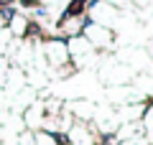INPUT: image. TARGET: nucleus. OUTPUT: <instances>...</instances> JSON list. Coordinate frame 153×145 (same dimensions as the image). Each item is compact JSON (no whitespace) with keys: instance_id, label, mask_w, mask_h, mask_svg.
Listing matches in <instances>:
<instances>
[{"instance_id":"8","label":"nucleus","mask_w":153,"mask_h":145,"mask_svg":"<svg viewBox=\"0 0 153 145\" xmlns=\"http://www.w3.org/2000/svg\"><path fill=\"white\" fill-rule=\"evenodd\" d=\"M33 140H36V145H59L54 138V132H46V130H36L33 132Z\"/></svg>"},{"instance_id":"9","label":"nucleus","mask_w":153,"mask_h":145,"mask_svg":"<svg viewBox=\"0 0 153 145\" xmlns=\"http://www.w3.org/2000/svg\"><path fill=\"white\" fill-rule=\"evenodd\" d=\"M102 3H110V5H115V8H125V10H128V8H133L130 0H102Z\"/></svg>"},{"instance_id":"11","label":"nucleus","mask_w":153,"mask_h":145,"mask_svg":"<svg viewBox=\"0 0 153 145\" xmlns=\"http://www.w3.org/2000/svg\"><path fill=\"white\" fill-rule=\"evenodd\" d=\"M5 13H8V10H5V8H0V28H5V18H8V16H5Z\"/></svg>"},{"instance_id":"6","label":"nucleus","mask_w":153,"mask_h":145,"mask_svg":"<svg viewBox=\"0 0 153 145\" xmlns=\"http://www.w3.org/2000/svg\"><path fill=\"white\" fill-rule=\"evenodd\" d=\"M94 107H97V104H94L92 99H71V102H66V112H69L71 120H76V122H92Z\"/></svg>"},{"instance_id":"10","label":"nucleus","mask_w":153,"mask_h":145,"mask_svg":"<svg viewBox=\"0 0 153 145\" xmlns=\"http://www.w3.org/2000/svg\"><path fill=\"white\" fill-rule=\"evenodd\" d=\"M115 145H148L146 138H133V140H120V143H115Z\"/></svg>"},{"instance_id":"1","label":"nucleus","mask_w":153,"mask_h":145,"mask_svg":"<svg viewBox=\"0 0 153 145\" xmlns=\"http://www.w3.org/2000/svg\"><path fill=\"white\" fill-rule=\"evenodd\" d=\"M38 48H41V56H44L46 66L49 69H59V66L71 64L69 61V51H66V41L59 36H46L38 41Z\"/></svg>"},{"instance_id":"4","label":"nucleus","mask_w":153,"mask_h":145,"mask_svg":"<svg viewBox=\"0 0 153 145\" xmlns=\"http://www.w3.org/2000/svg\"><path fill=\"white\" fill-rule=\"evenodd\" d=\"M87 23L84 13H61V18L56 21V33L61 38H71V36H82V28Z\"/></svg>"},{"instance_id":"2","label":"nucleus","mask_w":153,"mask_h":145,"mask_svg":"<svg viewBox=\"0 0 153 145\" xmlns=\"http://www.w3.org/2000/svg\"><path fill=\"white\" fill-rule=\"evenodd\" d=\"M84 16H87L89 23H97V26H105L110 31H115L117 21H120V8L110 5V3H102V0H89Z\"/></svg>"},{"instance_id":"7","label":"nucleus","mask_w":153,"mask_h":145,"mask_svg":"<svg viewBox=\"0 0 153 145\" xmlns=\"http://www.w3.org/2000/svg\"><path fill=\"white\" fill-rule=\"evenodd\" d=\"M31 26H33V21H31V18H28L23 10L10 13V16L5 18V28L10 31L13 38H26L28 33H31Z\"/></svg>"},{"instance_id":"5","label":"nucleus","mask_w":153,"mask_h":145,"mask_svg":"<svg viewBox=\"0 0 153 145\" xmlns=\"http://www.w3.org/2000/svg\"><path fill=\"white\" fill-rule=\"evenodd\" d=\"M66 143L69 145H100V138L89 122H71V127L66 130Z\"/></svg>"},{"instance_id":"3","label":"nucleus","mask_w":153,"mask_h":145,"mask_svg":"<svg viewBox=\"0 0 153 145\" xmlns=\"http://www.w3.org/2000/svg\"><path fill=\"white\" fill-rule=\"evenodd\" d=\"M82 36L89 41V46L94 48V51H110V48L115 46V31H110V28L105 26H97V23H84L82 28Z\"/></svg>"}]
</instances>
